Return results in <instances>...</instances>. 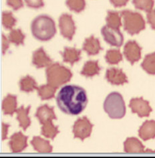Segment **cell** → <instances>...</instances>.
<instances>
[{
    "mask_svg": "<svg viewBox=\"0 0 155 158\" xmlns=\"http://www.w3.org/2000/svg\"><path fill=\"white\" fill-rule=\"evenodd\" d=\"M86 90L77 85H66L60 89L56 97V103L62 111L69 115L82 113L88 104Z\"/></svg>",
    "mask_w": 155,
    "mask_h": 158,
    "instance_id": "6da1fadb",
    "label": "cell"
},
{
    "mask_svg": "<svg viewBox=\"0 0 155 158\" xmlns=\"http://www.w3.org/2000/svg\"><path fill=\"white\" fill-rule=\"evenodd\" d=\"M31 31L33 36L42 42L49 41L57 31L54 20L46 14L39 15L33 19L31 23Z\"/></svg>",
    "mask_w": 155,
    "mask_h": 158,
    "instance_id": "7a4b0ae2",
    "label": "cell"
},
{
    "mask_svg": "<svg viewBox=\"0 0 155 158\" xmlns=\"http://www.w3.org/2000/svg\"><path fill=\"white\" fill-rule=\"evenodd\" d=\"M46 75L47 83L57 89L69 82L72 77V73L70 70L58 62L47 67Z\"/></svg>",
    "mask_w": 155,
    "mask_h": 158,
    "instance_id": "3957f363",
    "label": "cell"
},
{
    "mask_svg": "<svg viewBox=\"0 0 155 158\" xmlns=\"http://www.w3.org/2000/svg\"><path fill=\"white\" fill-rule=\"evenodd\" d=\"M104 110L110 118L119 119L126 114V105L123 97L118 92H112L106 97L104 102Z\"/></svg>",
    "mask_w": 155,
    "mask_h": 158,
    "instance_id": "277c9868",
    "label": "cell"
},
{
    "mask_svg": "<svg viewBox=\"0 0 155 158\" xmlns=\"http://www.w3.org/2000/svg\"><path fill=\"white\" fill-rule=\"evenodd\" d=\"M120 15L123 18L124 30L131 35L138 34L145 29V21L140 13L125 10L121 11Z\"/></svg>",
    "mask_w": 155,
    "mask_h": 158,
    "instance_id": "5b68a950",
    "label": "cell"
},
{
    "mask_svg": "<svg viewBox=\"0 0 155 158\" xmlns=\"http://www.w3.org/2000/svg\"><path fill=\"white\" fill-rule=\"evenodd\" d=\"M93 125L86 117L79 118L75 121L73 125V133L75 138L84 141L90 136L92 133Z\"/></svg>",
    "mask_w": 155,
    "mask_h": 158,
    "instance_id": "8992f818",
    "label": "cell"
},
{
    "mask_svg": "<svg viewBox=\"0 0 155 158\" xmlns=\"http://www.w3.org/2000/svg\"><path fill=\"white\" fill-rule=\"evenodd\" d=\"M101 34L105 42L112 46L120 47L124 42V36L120 30L108 26L102 27Z\"/></svg>",
    "mask_w": 155,
    "mask_h": 158,
    "instance_id": "52a82bcc",
    "label": "cell"
},
{
    "mask_svg": "<svg viewBox=\"0 0 155 158\" xmlns=\"http://www.w3.org/2000/svg\"><path fill=\"white\" fill-rule=\"evenodd\" d=\"M59 27L63 38L71 40L75 32L76 27L72 16L68 14H62L59 18Z\"/></svg>",
    "mask_w": 155,
    "mask_h": 158,
    "instance_id": "ba28073f",
    "label": "cell"
},
{
    "mask_svg": "<svg viewBox=\"0 0 155 158\" xmlns=\"http://www.w3.org/2000/svg\"><path fill=\"white\" fill-rule=\"evenodd\" d=\"M130 108L133 113L137 114L140 117H146L152 112V108L147 101L143 98H133L130 101Z\"/></svg>",
    "mask_w": 155,
    "mask_h": 158,
    "instance_id": "9c48e42d",
    "label": "cell"
},
{
    "mask_svg": "<svg viewBox=\"0 0 155 158\" xmlns=\"http://www.w3.org/2000/svg\"><path fill=\"white\" fill-rule=\"evenodd\" d=\"M142 48L135 40H129L124 47V55L131 64H134L141 58Z\"/></svg>",
    "mask_w": 155,
    "mask_h": 158,
    "instance_id": "30bf717a",
    "label": "cell"
},
{
    "mask_svg": "<svg viewBox=\"0 0 155 158\" xmlns=\"http://www.w3.org/2000/svg\"><path fill=\"white\" fill-rule=\"evenodd\" d=\"M106 79L113 85H122L128 82L126 75L122 69L117 68H110L106 70Z\"/></svg>",
    "mask_w": 155,
    "mask_h": 158,
    "instance_id": "8fae6325",
    "label": "cell"
},
{
    "mask_svg": "<svg viewBox=\"0 0 155 158\" xmlns=\"http://www.w3.org/2000/svg\"><path fill=\"white\" fill-rule=\"evenodd\" d=\"M27 137L22 132H17L11 136L9 146L13 153H20L27 147Z\"/></svg>",
    "mask_w": 155,
    "mask_h": 158,
    "instance_id": "7c38bea8",
    "label": "cell"
},
{
    "mask_svg": "<svg viewBox=\"0 0 155 158\" xmlns=\"http://www.w3.org/2000/svg\"><path fill=\"white\" fill-rule=\"evenodd\" d=\"M53 63V60L46 54L43 47L35 50L32 54V64L37 69L48 67Z\"/></svg>",
    "mask_w": 155,
    "mask_h": 158,
    "instance_id": "4fadbf2b",
    "label": "cell"
},
{
    "mask_svg": "<svg viewBox=\"0 0 155 158\" xmlns=\"http://www.w3.org/2000/svg\"><path fill=\"white\" fill-rule=\"evenodd\" d=\"M35 116L38 118L39 122L42 125L48 121L56 119L54 107H50L47 105H43L39 106L35 114Z\"/></svg>",
    "mask_w": 155,
    "mask_h": 158,
    "instance_id": "5bb4252c",
    "label": "cell"
},
{
    "mask_svg": "<svg viewBox=\"0 0 155 158\" xmlns=\"http://www.w3.org/2000/svg\"><path fill=\"white\" fill-rule=\"evenodd\" d=\"M82 48L89 56L96 55L102 50L99 40L94 37L93 35L85 39L83 43Z\"/></svg>",
    "mask_w": 155,
    "mask_h": 158,
    "instance_id": "9a60e30c",
    "label": "cell"
},
{
    "mask_svg": "<svg viewBox=\"0 0 155 158\" xmlns=\"http://www.w3.org/2000/svg\"><path fill=\"white\" fill-rule=\"evenodd\" d=\"M138 135L143 141L155 138V121H146L138 130Z\"/></svg>",
    "mask_w": 155,
    "mask_h": 158,
    "instance_id": "2e32d148",
    "label": "cell"
},
{
    "mask_svg": "<svg viewBox=\"0 0 155 158\" xmlns=\"http://www.w3.org/2000/svg\"><path fill=\"white\" fill-rule=\"evenodd\" d=\"M124 150L128 153H145V146L137 138H127L124 143Z\"/></svg>",
    "mask_w": 155,
    "mask_h": 158,
    "instance_id": "e0dca14e",
    "label": "cell"
},
{
    "mask_svg": "<svg viewBox=\"0 0 155 158\" xmlns=\"http://www.w3.org/2000/svg\"><path fill=\"white\" fill-rule=\"evenodd\" d=\"M61 55L63 62L74 65L75 62H78L81 59V50L74 47H65L63 52H61Z\"/></svg>",
    "mask_w": 155,
    "mask_h": 158,
    "instance_id": "ac0fdd59",
    "label": "cell"
},
{
    "mask_svg": "<svg viewBox=\"0 0 155 158\" xmlns=\"http://www.w3.org/2000/svg\"><path fill=\"white\" fill-rule=\"evenodd\" d=\"M30 108L31 106H28L27 107H24V106H21L15 111L17 114L16 118L19 122V126L24 131H26L31 125V120L28 115Z\"/></svg>",
    "mask_w": 155,
    "mask_h": 158,
    "instance_id": "d6986e66",
    "label": "cell"
},
{
    "mask_svg": "<svg viewBox=\"0 0 155 158\" xmlns=\"http://www.w3.org/2000/svg\"><path fill=\"white\" fill-rule=\"evenodd\" d=\"M31 144L35 151L41 153H50L52 152V146L49 141L42 139L40 137L35 136L31 141Z\"/></svg>",
    "mask_w": 155,
    "mask_h": 158,
    "instance_id": "ffe728a7",
    "label": "cell"
},
{
    "mask_svg": "<svg viewBox=\"0 0 155 158\" xmlns=\"http://www.w3.org/2000/svg\"><path fill=\"white\" fill-rule=\"evenodd\" d=\"M17 109V97L14 94H8L2 102L3 113L12 116Z\"/></svg>",
    "mask_w": 155,
    "mask_h": 158,
    "instance_id": "44dd1931",
    "label": "cell"
},
{
    "mask_svg": "<svg viewBox=\"0 0 155 158\" xmlns=\"http://www.w3.org/2000/svg\"><path fill=\"white\" fill-rule=\"evenodd\" d=\"M101 70L100 66L98 64V60L87 61L81 70L80 74L86 77H92L98 75Z\"/></svg>",
    "mask_w": 155,
    "mask_h": 158,
    "instance_id": "7402d4cb",
    "label": "cell"
},
{
    "mask_svg": "<svg viewBox=\"0 0 155 158\" xmlns=\"http://www.w3.org/2000/svg\"><path fill=\"white\" fill-rule=\"evenodd\" d=\"M19 89L23 92L30 93L38 89L36 81L33 77L29 76V75L22 77L19 81Z\"/></svg>",
    "mask_w": 155,
    "mask_h": 158,
    "instance_id": "603a6c76",
    "label": "cell"
},
{
    "mask_svg": "<svg viewBox=\"0 0 155 158\" xmlns=\"http://www.w3.org/2000/svg\"><path fill=\"white\" fill-rule=\"evenodd\" d=\"M56 89L57 88H55L52 85L47 83L46 85H43L39 86L37 90L39 97H40L42 101H43L50 100L51 98H52L55 95V93L56 91Z\"/></svg>",
    "mask_w": 155,
    "mask_h": 158,
    "instance_id": "cb8c5ba5",
    "label": "cell"
},
{
    "mask_svg": "<svg viewBox=\"0 0 155 158\" xmlns=\"http://www.w3.org/2000/svg\"><path fill=\"white\" fill-rule=\"evenodd\" d=\"M41 133L42 135L47 138L54 139L59 133L58 127H55L52 123V121H48L42 125V127L41 128Z\"/></svg>",
    "mask_w": 155,
    "mask_h": 158,
    "instance_id": "d4e9b609",
    "label": "cell"
},
{
    "mask_svg": "<svg viewBox=\"0 0 155 158\" xmlns=\"http://www.w3.org/2000/svg\"><path fill=\"white\" fill-rule=\"evenodd\" d=\"M106 25L114 28L119 29L122 26L121 17L118 11H108L106 18Z\"/></svg>",
    "mask_w": 155,
    "mask_h": 158,
    "instance_id": "484cf974",
    "label": "cell"
},
{
    "mask_svg": "<svg viewBox=\"0 0 155 158\" xmlns=\"http://www.w3.org/2000/svg\"><path fill=\"white\" fill-rule=\"evenodd\" d=\"M141 66L148 74H155V52L146 55Z\"/></svg>",
    "mask_w": 155,
    "mask_h": 158,
    "instance_id": "4316f807",
    "label": "cell"
},
{
    "mask_svg": "<svg viewBox=\"0 0 155 158\" xmlns=\"http://www.w3.org/2000/svg\"><path fill=\"white\" fill-rule=\"evenodd\" d=\"M25 34L22 32L20 29L11 30L8 35V40L11 43H13L15 46L23 45L24 44Z\"/></svg>",
    "mask_w": 155,
    "mask_h": 158,
    "instance_id": "83f0119b",
    "label": "cell"
},
{
    "mask_svg": "<svg viewBox=\"0 0 155 158\" xmlns=\"http://www.w3.org/2000/svg\"><path fill=\"white\" fill-rule=\"evenodd\" d=\"M105 59L109 64H117L122 60V55L119 50L111 49L106 52Z\"/></svg>",
    "mask_w": 155,
    "mask_h": 158,
    "instance_id": "f1b7e54d",
    "label": "cell"
},
{
    "mask_svg": "<svg viewBox=\"0 0 155 158\" xmlns=\"http://www.w3.org/2000/svg\"><path fill=\"white\" fill-rule=\"evenodd\" d=\"M17 19L13 15L11 11H3L2 13V24L7 30H12L15 26Z\"/></svg>",
    "mask_w": 155,
    "mask_h": 158,
    "instance_id": "f546056e",
    "label": "cell"
},
{
    "mask_svg": "<svg viewBox=\"0 0 155 158\" xmlns=\"http://www.w3.org/2000/svg\"><path fill=\"white\" fill-rule=\"evenodd\" d=\"M133 4L137 9L149 12L153 10L154 0H133Z\"/></svg>",
    "mask_w": 155,
    "mask_h": 158,
    "instance_id": "4dcf8cb0",
    "label": "cell"
},
{
    "mask_svg": "<svg viewBox=\"0 0 155 158\" xmlns=\"http://www.w3.org/2000/svg\"><path fill=\"white\" fill-rule=\"evenodd\" d=\"M66 4L71 11L80 13L85 9V0H66Z\"/></svg>",
    "mask_w": 155,
    "mask_h": 158,
    "instance_id": "1f68e13d",
    "label": "cell"
},
{
    "mask_svg": "<svg viewBox=\"0 0 155 158\" xmlns=\"http://www.w3.org/2000/svg\"><path fill=\"white\" fill-rule=\"evenodd\" d=\"M27 7L34 9H39L44 6L43 0H24Z\"/></svg>",
    "mask_w": 155,
    "mask_h": 158,
    "instance_id": "d6a6232c",
    "label": "cell"
},
{
    "mask_svg": "<svg viewBox=\"0 0 155 158\" xmlns=\"http://www.w3.org/2000/svg\"><path fill=\"white\" fill-rule=\"evenodd\" d=\"M6 4L12 7L14 11H17L23 7L22 0H6Z\"/></svg>",
    "mask_w": 155,
    "mask_h": 158,
    "instance_id": "836d02e7",
    "label": "cell"
},
{
    "mask_svg": "<svg viewBox=\"0 0 155 158\" xmlns=\"http://www.w3.org/2000/svg\"><path fill=\"white\" fill-rule=\"evenodd\" d=\"M147 21L150 24L152 29L155 30V9L147 12Z\"/></svg>",
    "mask_w": 155,
    "mask_h": 158,
    "instance_id": "e575fe53",
    "label": "cell"
},
{
    "mask_svg": "<svg viewBox=\"0 0 155 158\" xmlns=\"http://www.w3.org/2000/svg\"><path fill=\"white\" fill-rule=\"evenodd\" d=\"M128 1L129 0H110V2L115 7H120L125 6Z\"/></svg>",
    "mask_w": 155,
    "mask_h": 158,
    "instance_id": "d590c367",
    "label": "cell"
},
{
    "mask_svg": "<svg viewBox=\"0 0 155 158\" xmlns=\"http://www.w3.org/2000/svg\"><path fill=\"white\" fill-rule=\"evenodd\" d=\"M2 52L3 54H5L6 52L7 51V50L8 49L9 46H10V41L9 40H7V38L6 37V35L4 34H2Z\"/></svg>",
    "mask_w": 155,
    "mask_h": 158,
    "instance_id": "8d00e7d4",
    "label": "cell"
},
{
    "mask_svg": "<svg viewBox=\"0 0 155 158\" xmlns=\"http://www.w3.org/2000/svg\"><path fill=\"white\" fill-rule=\"evenodd\" d=\"M10 125L6 124L5 123H2V139L5 140L7 139V133H8V128Z\"/></svg>",
    "mask_w": 155,
    "mask_h": 158,
    "instance_id": "74e56055",
    "label": "cell"
}]
</instances>
